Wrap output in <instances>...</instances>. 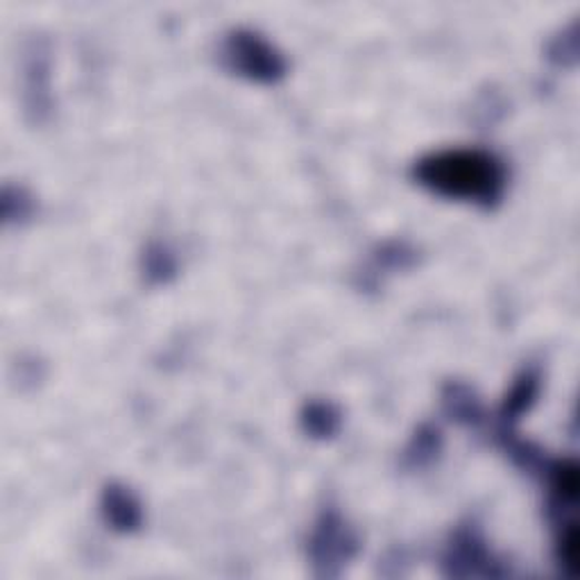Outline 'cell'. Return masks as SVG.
Here are the masks:
<instances>
[{
  "instance_id": "obj_1",
  "label": "cell",
  "mask_w": 580,
  "mask_h": 580,
  "mask_svg": "<svg viewBox=\"0 0 580 580\" xmlns=\"http://www.w3.org/2000/svg\"><path fill=\"white\" fill-rule=\"evenodd\" d=\"M410 177L434 195L497 208L508 189V169L497 154L479 147H456L425 154L410 169Z\"/></svg>"
},
{
  "instance_id": "obj_2",
  "label": "cell",
  "mask_w": 580,
  "mask_h": 580,
  "mask_svg": "<svg viewBox=\"0 0 580 580\" xmlns=\"http://www.w3.org/2000/svg\"><path fill=\"white\" fill-rule=\"evenodd\" d=\"M223 67L256 84H277L288 73V62L266 37L250 28H234L221 45Z\"/></svg>"
},
{
  "instance_id": "obj_3",
  "label": "cell",
  "mask_w": 580,
  "mask_h": 580,
  "mask_svg": "<svg viewBox=\"0 0 580 580\" xmlns=\"http://www.w3.org/2000/svg\"><path fill=\"white\" fill-rule=\"evenodd\" d=\"M358 551L360 538L343 512L334 506L325 508L315 519L306 545L313 573L318 578H338Z\"/></svg>"
},
{
  "instance_id": "obj_4",
  "label": "cell",
  "mask_w": 580,
  "mask_h": 580,
  "mask_svg": "<svg viewBox=\"0 0 580 580\" xmlns=\"http://www.w3.org/2000/svg\"><path fill=\"white\" fill-rule=\"evenodd\" d=\"M440 567L447 578H506L510 573L492 553L477 521H462L456 526L445 547Z\"/></svg>"
},
{
  "instance_id": "obj_5",
  "label": "cell",
  "mask_w": 580,
  "mask_h": 580,
  "mask_svg": "<svg viewBox=\"0 0 580 580\" xmlns=\"http://www.w3.org/2000/svg\"><path fill=\"white\" fill-rule=\"evenodd\" d=\"M50 60L48 48L41 41H34L28 50L26 60V112L34 125H41L52 114L50 98Z\"/></svg>"
},
{
  "instance_id": "obj_6",
  "label": "cell",
  "mask_w": 580,
  "mask_h": 580,
  "mask_svg": "<svg viewBox=\"0 0 580 580\" xmlns=\"http://www.w3.org/2000/svg\"><path fill=\"white\" fill-rule=\"evenodd\" d=\"M100 512L112 531L130 536L141 531L143 506L125 484H108L100 495Z\"/></svg>"
},
{
  "instance_id": "obj_7",
  "label": "cell",
  "mask_w": 580,
  "mask_h": 580,
  "mask_svg": "<svg viewBox=\"0 0 580 580\" xmlns=\"http://www.w3.org/2000/svg\"><path fill=\"white\" fill-rule=\"evenodd\" d=\"M542 390V370L538 365H529L517 375L503 404L499 408V431H515L517 421L529 413Z\"/></svg>"
},
{
  "instance_id": "obj_8",
  "label": "cell",
  "mask_w": 580,
  "mask_h": 580,
  "mask_svg": "<svg viewBox=\"0 0 580 580\" xmlns=\"http://www.w3.org/2000/svg\"><path fill=\"white\" fill-rule=\"evenodd\" d=\"M442 413L460 427H479L484 421V404L474 388L465 381L451 379L442 386Z\"/></svg>"
},
{
  "instance_id": "obj_9",
  "label": "cell",
  "mask_w": 580,
  "mask_h": 580,
  "mask_svg": "<svg viewBox=\"0 0 580 580\" xmlns=\"http://www.w3.org/2000/svg\"><path fill=\"white\" fill-rule=\"evenodd\" d=\"M542 477H547L551 492V515L558 517V521L567 519L564 512L573 508L578 499V465L569 458L551 460Z\"/></svg>"
},
{
  "instance_id": "obj_10",
  "label": "cell",
  "mask_w": 580,
  "mask_h": 580,
  "mask_svg": "<svg viewBox=\"0 0 580 580\" xmlns=\"http://www.w3.org/2000/svg\"><path fill=\"white\" fill-rule=\"evenodd\" d=\"M299 427L313 440H332L343 429V413L334 401L311 399L299 410Z\"/></svg>"
},
{
  "instance_id": "obj_11",
  "label": "cell",
  "mask_w": 580,
  "mask_h": 580,
  "mask_svg": "<svg viewBox=\"0 0 580 580\" xmlns=\"http://www.w3.org/2000/svg\"><path fill=\"white\" fill-rule=\"evenodd\" d=\"M442 447H445V440H442V431L438 427L419 425L401 454V465L410 471L427 469L440 458Z\"/></svg>"
},
{
  "instance_id": "obj_12",
  "label": "cell",
  "mask_w": 580,
  "mask_h": 580,
  "mask_svg": "<svg viewBox=\"0 0 580 580\" xmlns=\"http://www.w3.org/2000/svg\"><path fill=\"white\" fill-rule=\"evenodd\" d=\"M180 263L175 252L160 241L145 245L141 254V275L147 286H166L177 277Z\"/></svg>"
},
{
  "instance_id": "obj_13",
  "label": "cell",
  "mask_w": 580,
  "mask_h": 580,
  "mask_svg": "<svg viewBox=\"0 0 580 580\" xmlns=\"http://www.w3.org/2000/svg\"><path fill=\"white\" fill-rule=\"evenodd\" d=\"M417 250L404 241V238H393L381 243L375 252H373V279L367 282L370 286H377L381 271L384 273H395V271H410L417 266Z\"/></svg>"
},
{
  "instance_id": "obj_14",
  "label": "cell",
  "mask_w": 580,
  "mask_h": 580,
  "mask_svg": "<svg viewBox=\"0 0 580 580\" xmlns=\"http://www.w3.org/2000/svg\"><path fill=\"white\" fill-rule=\"evenodd\" d=\"M547 60L560 69H571L578 62V23L571 21L547 43Z\"/></svg>"
},
{
  "instance_id": "obj_15",
  "label": "cell",
  "mask_w": 580,
  "mask_h": 580,
  "mask_svg": "<svg viewBox=\"0 0 580 580\" xmlns=\"http://www.w3.org/2000/svg\"><path fill=\"white\" fill-rule=\"evenodd\" d=\"M556 560L562 573L573 576L578 567V529L573 519L558 521L556 533Z\"/></svg>"
},
{
  "instance_id": "obj_16",
  "label": "cell",
  "mask_w": 580,
  "mask_h": 580,
  "mask_svg": "<svg viewBox=\"0 0 580 580\" xmlns=\"http://www.w3.org/2000/svg\"><path fill=\"white\" fill-rule=\"evenodd\" d=\"M37 211L34 195L26 186H6L3 189V216L6 223L23 225L28 223Z\"/></svg>"
}]
</instances>
